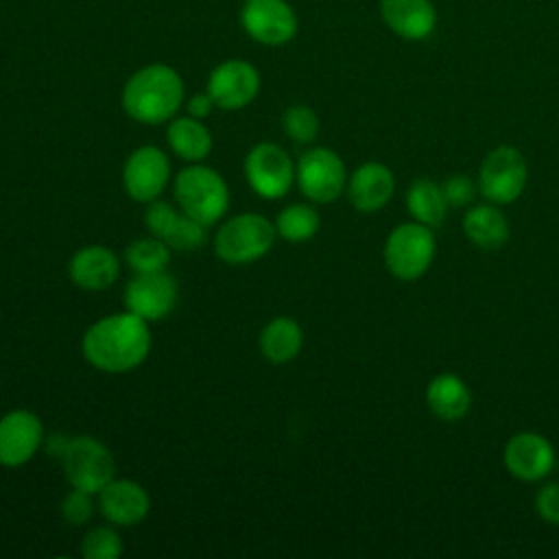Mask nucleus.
Instances as JSON below:
<instances>
[{
	"instance_id": "obj_1",
	"label": "nucleus",
	"mask_w": 559,
	"mask_h": 559,
	"mask_svg": "<svg viewBox=\"0 0 559 559\" xmlns=\"http://www.w3.org/2000/svg\"><path fill=\"white\" fill-rule=\"evenodd\" d=\"M85 360L105 373H127L140 367L151 352L148 321L124 310L92 323L83 334Z\"/></svg>"
},
{
	"instance_id": "obj_2",
	"label": "nucleus",
	"mask_w": 559,
	"mask_h": 559,
	"mask_svg": "<svg viewBox=\"0 0 559 559\" xmlns=\"http://www.w3.org/2000/svg\"><path fill=\"white\" fill-rule=\"evenodd\" d=\"M183 79L166 63H151L129 76L122 87V109L142 124H162L183 105Z\"/></svg>"
},
{
	"instance_id": "obj_3",
	"label": "nucleus",
	"mask_w": 559,
	"mask_h": 559,
	"mask_svg": "<svg viewBox=\"0 0 559 559\" xmlns=\"http://www.w3.org/2000/svg\"><path fill=\"white\" fill-rule=\"evenodd\" d=\"M173 192L179 210L205 227L218 223L229 207V188L223 175L203 164H190L177 173Z\"/></svg>"
},
{
	"instance_id": "obj_4",
	"label": "nucleus",
	"mask_w": 559,
	"mask_h": 559,
	"mask_svg": "<svg viewBox=\"0 0 559 559\" xmlns=\"http://www.w3.org/2000/svg\"><path fill=\"white\" fill-rule=\"evenodd\" d=\"M275 223L245 212L225 221L214 236V253L227 264H249L264 258L275 242Z\"/></svg>"
},
{
	"instance_id": "obj_5",
	"label": "nucleus",
	"mask_w": 559,
	"mask_h": 559,
	"mask_svg": "<svg viewBox=\"0 0 559 559\" xmlns=\"http://www.w3.org/2000/svg\"><path fill=\"white\" fill-rule=\"evenodd\" d=\"M384 264L402 282H415L430 269L437 242L432 227L417 221L395 225L384 240Z\"/></svg>"
},
{
	"instance_id": "obj_6",
	"label": "nucleus",
	"mask_w": 559,
	"mask_h": 559,
	"mask_svg": "<svg viewBox=\"0 0 559 559\" xmlns=\"http://www.w3.org/2000/svg\"><path fill=\"white\" fill-rule=\"evenodd\" d=\"M57 459L61 461L68 483L90 493H98L109 480H114L116 474L114 454L103 441L90 435L66 439Z\"/></svg>"
},
{
	"instance_id": "obj_7",
	"label": "nucleus",
	"mask_w": 559,
	"mask_h": 559,
	"mask_svg": "<svg viewBox=\"0 0 559 559\" xmlns=\"http://www.w3.org/2000/svg\"><path fill=\"white\" fill-rule=\"evenodd\" d=\"M528 181V166L515 146H496L478 168V192L496 205L513 203L522 197Z\"/></svg>"
},
{
	"instance_id": "obj_8",
	"label": "nucleus",
	"mask_w": 559,
	"mask_h": 559,
	"mask_svg": "<svg viewBox=\"0 0 559 559\" xmlns=\"http://www.w3.org/2000/svg\"><path fill=\"white\" fill-rule=\"evenodd\" d=\"M295 181L306 199L314 203H332L347 188V170L332 148L314 146L301 153L295 166Z\"/></svg>"
},
{
	"instance_id": "obj_9",
	"label": "nucleus",
	"mask_w": 559,
	"mask_h": 559,
	"mask_svg": "<svg viewBox=\"0 0 559 559\" xmlns=\"http://www.w3.org/2000/svg\"><path fill=\"white\" fill-rule=\"evenodd\" d=\"M245 177L258 197L275 201L290 190L295 181V164L282 146L260 142L245 157Z\"/></svg>"
},
{
	"instance_id": "obj_10",
	"label": "nucleus",
	"mask_w": 559,
	"mask_h": 559,
	"mask_svg": "<svg viewBox=\"0 0 559 559\" xmlns=\"http://www.w3.org/2000/svg\"><path fill=\"white\" fill-rule=\"evenodd\" d=\"M170 181V162L157 146L135 148L122 166L124 192L138 203H151L162 197Z\"/></svg>"
},
{
	"instance_id": "obj_11",
	"label": "nucleus",
	"mask_w": 559,
	"mask_h": 559,
	"mask_svg": "<svg viewBox=\"0 0 559 559\" xmlns=\"http://www.w3.org/2000/svg\"><path fill=\"white\" fill-rule=\"evenodd\" d=\"M240 24L253 41L264 46H284L297 35V15L286 0H245Z\"/></svg>"
},
{
	"instance_id": "obj_12",
	"label": "nucleus",
	"mask_w": 559,
	"mask_h": 559,
	"mask_svg": "<svg viewBox=\"0 0 559 559\" xmlns=\"http://www.w3.org/2000/svg\"><path fill=\"white\" fill-rule=\"evenodd\" d=\"M177 280L166 273H138L124 286V308L144 321H159L168 317L177 304Z\"/></svg>"
},
{
	"instance_id": "obj_13",
	"label": "nucleus",
	"mask_w": 559,
	"mask_h": 559,
	"mask_svg": "<svg viewBox=\"0 0 559 559\" xmlns=\"http://www.w3.org/2000/svg\"><path fill=\"white\" fill-rule=\"evenodd\" d=\"M260 92V74L245 59H227L207 76V94L214 105L227 111L247 107Z\"/></svg>"
},
{
	"instance_id": "obj_14",
	"label": "nucleus",
	"mask_w": 559,
	"mask_h": 559,
	"mask_svg": "<svg viewBox=\"0 0 559 559\" xmlns=\"http://www.w3.org/2000/svg\"><path fill=\"white\" fill-rule=\"evenodd\" d=\"M44 424L26 408L9 411L0 417V465L20 467L44 445Z\"/></svg>"
},
{
	"instance_id": "obj_15",
	"label": "nucleus",
	"mask_w": 559,
	"mask_h": 559,
	"mask_svg": "<svg viewBox=\"0 0 559 559\" xmlns=\"http://www.w3.org/2000/svg\"><path fill=\"white\" fill-rule=\"evenodd\" d=\"M502 461L513 478L524 483H537L552 472L557 454L544 435L524 430L507 441Z\"/></svg>"
},
{
	"instance_id": "obj_16",
	"label": "nucleus",
	"mask_w": 559,
	"mask_h": 559,
	"mask_svg": "<svg viewBox=\"0 0 559 559\" xmlns=\"http://www.w3.org/2000/svg\"><path fill=\"white\" fill-rule=\"evenodd\" d=\"M144 223L151 236L164 240L170 249L194 251L205 245L207 234L205 225L197 223L175 205L166 201H151L144 212Z\"/></svg>"
},
{
	"instance_id": "obj_17",
	"label": "nucleus",
	"mask_w": 559,
	"mask_h": 559,
	"mask_svg": "<svg viewBox=\"0 0 559 559\" xmlns=\"http://www.w3.org/2000/svg\"><path fill=\"white\" fill-rule=\"evenodd\" d=\"M98 509L114 526L140 524L151 509L146 489L129 478H114L98 491Z\"/></svg>"
},
{
	"instance_id": "obj_18",
	"label": "nucleus",
	"mask_w": 559,
	"mask_h": 559,
	"mask_svg": "<svg viewBox=\"0 0 559 559\" xmlns=\"http://www.w3.org/2000/svg\"><path fill=\"white\" fill-rule=\"evenodd\" d=\"M345 192L358 212L371 214L391 201L395 192V177L389 166L380 162H365L347 177Z\"/></svg>"
},
{
	"instance_id": "obj_19",
	"label": "nucleus",
	"mask_w": 559,
	"mask_h": 559,
	"mask_svg": "<svg viewBox=\"0 0 559 559\" xmlns=\"http://www.w3.org/2000/svg\"><path fill=\"white\" fill-rule=\"evenodd\" d=\"M68 273L72 284L83 290H105L118 280L120 260L109 247L90 245L70 258Z\"/></svg>"
},
{
	"instance_id": "obj_20",
	"label": "nucleus",
	"mask_w": 559,
	"mask_h": 559,
	"mask_svg": "<svg viewBox=\"0 0 559 559\" xmlns=\"http://www.w3.org/2000/svg\"><path fill=\"white\" fill-rule=\"evenodd\" d=\"M384 24L402 39L421 41L437 24V11L430 0H380Z\"/></svg>"
},
{
	"instance_id": "obj_21",
	"label": "nucleus",
	"mask_w": 559,
	"mask_h": 559,
	"mask_svg": "<svg viewBox=\"0 0 559 559\" xmlns=\"http://www.w3.org/2000/svg\"><path fill=\"white\" fill-rule=\"evenodd\" d=\"M430 413L443 421H459L472 408V391L456 373H439L426 386Z\"/></svg>"
},
{
	"instance_id": "obj_22",
	"label": "nucleus",
	"mask_w": 559,
	"mask_h": 559,
	"mask_svg": "<svg viewBox=\"0 0 559 559\" xmlns=\"http://www.w3.org/2000/svg\"><path fill=\"white\" fill-rule=\"evenodd\" d=\"M463 234L480 249H500L509 240V221L496 203H480L465 212Z\"/></svg>"
},
{
	"instance_id": "obj_23",
	"label": "nucleus",
	"mask_w": 559,
	"mask_h": 559,
	"mask_svg": "<svg viewBox=\"0 0 559 559\" xmlns=\"http://www.w3.org/2000/svg\"><path fill=\"white\" fill-rule=\"evenodd\" d=\"M166 140L170 151L188 164H201L212 151L210 129L203 124V120L192 116L173 118L166 129Z\"/></svg>"
},
{
	"instance_id": "obj_24",
	"label": "nucleus",
	"mask_w": 559,
	"mask_h": 559,
	"mask_svg": "<svg viewBox=\"0 0 559 559\" xmlns=\"http://www.w3.org/2000/svg\"><path fill=\"white\" fill-rule=\"evenodd\" d=\"M301 325L290 317H275L260 332V352L273 365L290 362L301 352Z\"/></svg>"
},
{
	"instance_id": "obj_25",
	"label": "nucleus",
	"mask_w": 559,
	"mask_h": 559,
	"mask_svg": "<svg viewBox=\"0 0 559 559\" xmlns=\"http://www.w3.org/2000/svg\"><path fill=\"white\" fill-rule=\"evenodd\" d=\"M406 207L413 221L428 227H439L445 221L450 205L439 183L430 179H417L406 190Z\"/></svg>"
},
{
	"instance_id": "obj_26",
	"label": "nucleus",
	"mask_w": 559,
	"mask_h": 559,
	"mask_svg": "<svg viewBox=\"0 0 559 559\" xmlns=\"http://www.w3.org/2000/svg\"><path fill=\"white\" fill-rule=\"evenodd\" d=\"M321 225V216L312 205L293 203L286 205L275 218V231L288 242L310 240Z\"/></svg>"
},
{
	"instance_id": "obj_27",
	"label": "nucleus",
	"mask_w": 559,
	"mask_h": 559,
	"mask_svg": "<svg viewBox=\"0 0 559 559\" xmlns=\"http://www.w3.org/2000/svg\"><path fill=\"white\" fill-rule=\"evenodd\" d=\"M168 260H170V247L155 236L138 238L129 242L124 249V262L135 275L166 271Z\"/></svg>"
},
{
	"instance_id": "obj_28",
	"label": "nucleus",
	"mask_w": 559,
	"mask_h": 559,
	"mask_svg": "<svg viewBox=\"0 0 559 559\" xmlns=\"http://www.w3.org/2000/svg\"><path fill=\"white\" fill-rule=\"evenodd\" d=\"M319 116L306 105H290L282 114V129L297 144H312L319 135Z\"/></svg>"
},
{
	"instance_id": "obj_29",
	"label": "nucleus",
	"mask_w": 559,
	"mask_h": 559,
	"mask_svg": "<svg viewBox=\"0 0 559 559\" xmlns=\"http://www.w3.org/2000/svg\"><path fill=\"white\" fill-rule=\"evenodd\" d=\"M81 555L85 559H118L122 555V539L114 526H92L83 542Z\"/></svg>"
},
{
	"instance_id": "obj_30",
	"label": "nucleus",
	"mask_w": 559,
	"mask_h": 559,
	"mask_svg": "<svg viewBox=\"0 0 559 559\" xmlns=\"http://www.w3.org/2000/svg\"><path fill=\"white\" fill-rule=\"evenodd\" d=\"M59 511H61V518L70 526H83L94 515V493L72 487V491H68L63 496V500L59 504Z\"/></svg>"
},
{
	"instance_id": "obj_31",
	"label": "nucleus",
	"mask_w": 559,
	"mask_h": 559,
	"mask_svg": "<svg viewBox=\"0 0 559 559\" xmlns=\"http://www.w3.org/2000/svg\"><path fill=\"white\" fill-rule=\"evenodd\" d=\"M443 194L450 207H465L472 203L478 186L467 177V175H452L443 183Z\"/></svg>"
},
{
	"instance_id": "obj_32",
	"label": "nucleus",
	"mask_w": 559,
	"mask_h": 559,
	"mask_svg": "<svg viewBox=\"0 0 559 559\" xmlns=\"http://www.w3.org/2000/svg\"><path fill=\"white\" fill-rule=\"evenodd\" d=\"M535 511L544 522L559 526V483H548L537 489Z\"/></svg>"
},
{
	"instance_id": "obj_33",
	"label": "nucleus",
	"mask_w": 559,
	"mask_h": 559,
	"mask_svg": "<svg viewBox=\"0 0 559 559\" xmlns=\"http://www.w3.org/2000/svg\"><path fill=\"white\" fill-rule=\"evenodd\" d=\"M216 105H214V100H212V96L205 92V94H194V96H190L188 98V103H186V109H188V116H192V118H199V120H203V118H207L210 114H212V109H214Z\"/></svg>"
}]
</instances>
